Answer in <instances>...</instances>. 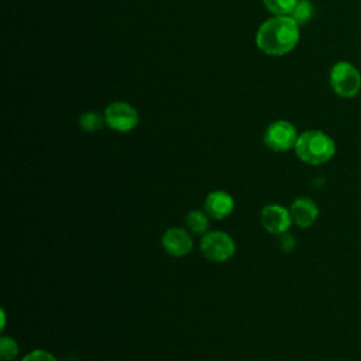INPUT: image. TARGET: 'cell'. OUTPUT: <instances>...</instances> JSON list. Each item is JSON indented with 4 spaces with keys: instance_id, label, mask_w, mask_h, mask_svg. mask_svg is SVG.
<instances>
[{
    "instance_id": "1",
    "label": "cell",
    "mask_w": 361,
    "mask_h": 361,
    "mask_svg": "<svg viewBox=\"0 0 361 361\" xmlns=\"http://www.w3.org/2000/svg\"><path fill=\"white\" fill-rule=\"evenodd\" d=\"M299 42V25L290 16H274L265 20L255 35L257 47L269 56L289 54Z\"/></svg>"
},
{
    "instance_id": "2",
    "label": "cell",
    "mask_w": 361,
    "mask_h": 361,
    "mask_svg": "<svg viewBox=\"0 0 361 361\" xmlns=\"http://www.w3.org/2000/svg\"><path fill=\"white\" fill-rule=\"evenodd\" d=\"M295 152L300 161L309 165H320L334 157L336 144L329 134L320 130H307L299 134Z\"/></svg>"
},
{
    "instance_id": "3",
    "label": "cell",
    "mask_w": 361,
    "mask_h": 361,
    "mask_svg": "<svg viewBox=\"0 0 361 361\" xmlns=\"http://www.w3.org/2000/svg\"><path fill=\"white\" fill-rule=\"evenodd\" d=\"M329 80L333 92L344 99L357 96L361 89L360 71L345 61H340L331 66Z\"/></svg>"
},
{
    "instance_id": "4",
    "label": "cell",
    "mask_w": 361,
    "mask_h": 361,
    "mask_svg": "<svg viewBox=\"0 0 361 361\" xmlns=\"http://www.w3.org/2000/svg\"><path fill=\"white\" fill-rule=\"evenodd\" d=\"M200 252L213 262H224L235 252L233 238L223 231H207L200 241Z\"/></svg>"
},
{
    "instance_id": "5",
    "label": "cell",
    "mask_w": 361,
    "mask_h": 361,
    "mask_svg": "<svg viewBox=\"0 0 361 361\" xmlns=\"http://www.w3.org/2000/svg\"><path fill=\"white\" fill-rule=\"evenodd\" d=\"M298 137V131L292 123L286 120H276L267 127L264 133V142L275 152H285L295 148Z\"/></svg>"
},
{
    "instance_id": "6",
    "label": "cell",
    "mask_w": 361,
    "mask_h": 361,
    "mask_svg": "<svg viewBox=\"0 0 361 361\" xmlns=\"http://www.w3.org/2000/svg\"><path fill=\"white\" fill-rule=\"evenodd\" d=\"M106 124L118 131L127 133L137 127L138 124V111L134 106L127 102H113L104 110Z\"/></svg>"
},
{
    "instance_id": "7",
    "label": "cell",
    "mask_w": 361,
    "mask_h": 361,
    "mask_svg": "<svg viewBox=\"0 0 361 361\" xmlns=\"http://www.w3.org/2000/svg\"><path fill=\"white\" fill-rule=\"evenodd\" d=\"M259 221L268 233L283 234L289 230L293 220L290 212L279 204H268L259 213Z\"/></svg>"
},
{
    "instance_id": "8",
    "label": "cell",
    "mask_w": 361,
    "mask_h": 361,
    "mask_svg": "<svg viewBox=\"0 0 361 361\" xmlns=\"http://www.w3.org/2000/svg\"><path fill=\"white\" fill-rule=\"evenodd\" d=\"M162 247L172 257H183L193 248V241L189 233L179 227L168 228L162 235Z\"/></svg>"
},
{
    "instance_id": "9",
    "label": "cell",
    "mask_w": 361,
    "mask_h": 361,
    "mask_svg": "<svg viewBox=\"0 0 361 361\" xmlns=\"http://www.w3.org/2000/svg\"><path fill=\"white\" fill-rule=\"evenodd\" d=\"M289 212L293 223L299 227L312 226L319 216V207L310 197H298L290 204Z\"/></svg>"
},
{
    "instance_id": "10",
    "label": "cell",
    "mask_w": 361,
    "mask_h": 361,
    "mask_svg": "<svg viewBox=\"0 0 361 361\" xmlns=\"http://www.w3.org/2000/svg\"><path fill=\"white\" fill-rule=\"evenodd\" d=\"M206 213L217 220L227 217L234 209V200L230 193L224 190H214L207 195L204 202Z\"/></svg>"
},
{
    "instance_id": "11",
    "label": "cell",
    "mask_w": 361,
    "mask_h": 361,
    "mask_svg": "<svg viewBox=\"0 0 361 361\" xmlns=\"http://www.w3.org/2000/svg\"><path fill=\"white\" fill-rule=\"evenodd\" d=\"M186 227L189 231L195 234H206L209 228V219L207 216L200 210H192L186 216Z\"/></svg>"
},
{
    "instance_id": "12",
    "label": "cell",
    "mask_w": 361,
    "mask_h": 361,
    "mask_svg": "<svg viewBox=\"0 0 361 361\" xmlns=\"http://www.w3.org/2000/svg\"><path fill=\"white\" fill-rule=\"evenodd\" d=\"M313 14H314V7H313V3L310 0H298L296 6L293 7V10L289 16L300 27V25L306 24L309 20H312Z\"/></svg>"
},
{
    "instance_id": "13",
    "label": "cell",
    "mask_w": 361,
    "mask_h": 361,
    "mask_svg": "<svg viewBox=\"0 0 361 361\" xmlns=\"http://www.w3.org/2000/svg\"><path fill=\"white\" fill-rule=\"evenodd\" d=\"M79 124L85 131H89V133L97 131L106 124L104 113L100 114L99 111H86L80 116Z\"/></svg>"
},
{
    "instance_id": "14",
    "label": "cell",
    "mask_w": 361,
    "mask_h": 361,
    "mask_svg": "<svg viewBox=\"0 0 361 361\" xmlns=\"http://www.w3.org/2000/svg\"><path fill=\"white\" fill-rule=\"evenodd\" d=\"M264 6L274 16H289L298 0H262Z\"/></svg>"
},
{
    "instance_id": "15",
    "label": "cell",
    "mask_w": 361,
    "mask_h": 361,
    "mask_svg": "<svg viewBox=\"0 0 361 361\" xmlns=\"http://www.w3.org/2000/svg\"><path fill=\"white\" fill-rule=\"evenodd\" d=\"M0 354L4 361H10L16 358L18 354V345L14 338L11 337H1L0 338Z\"/></svg>"
},
{
    "instance_id": "16",
    "label": "cell",
    "mask_w": 361,
    "mask_h": 361,
    "mask_svg": "<svg viewBox=\"0 0 361 361\" xmlns=\"http://www.w3.org/2000/svg\"><path fill=\"white\" fill-rule=\"evenodd\" d=\"M21 361H56V358L44 350H34L31 353H28Z\"/></svg>"
}]
</instances>
